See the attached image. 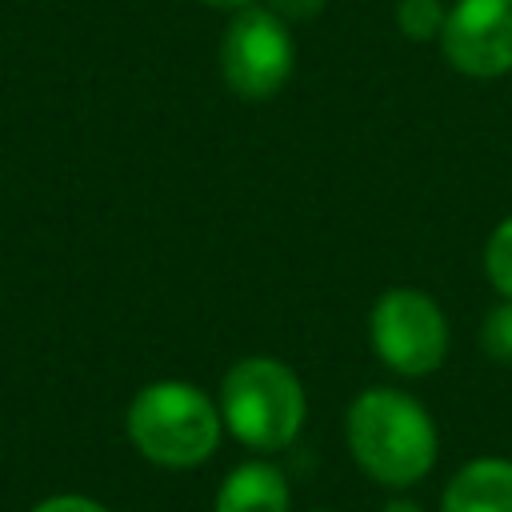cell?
I'll list each match as a JSON object with an SVG mask.
<instances>
[{
  "label": "cell",
  "instance_id": "6da1fadb",
  "mask_svg": "<svg viewBox=\"0 0 512 512\" xmlns=\"http://www.w3.org/2000/svg\"><path fill=\"white\" fill-rule=\"evenodd\" d=\"M348 448L372 480L404 488L432 468L436 428L412 396L396 388H368L348 408Z\"/></svg>",
  "mask_w": 512,
  "mask_h": 512
},
{
  "label": "cell",
  "instance_id": "7a4b0ae2",
  "mask_svg": "<svg viewBox=\"0 0 512 512\" xmlns=\"http://www.w3.org/2000/svg\"><path fill=\"white\" fill-rule=\"evenodd\" d=\"M128 436L152 464L192 468L216 452L220 412L200 388L180 380H160L132 400Z\"/></svg>",
  "mask_w": 512,
  "mask_h": 512
},
{
  "label": "cell",
  "instance_id": "3957f363",
  "mask_svg": "<svg viewBox=\"0 0 512 512\" xmlns=\"http://www.w3.org/2000/svg\"><path fill=\"white\" fill-rule=\"evenodd\" d=\"M224 424L248 448H284L304 424V392L288 364L268 356H248L228 368L220 384Z\"/></svg>",
  "mask_w": 512,
  "mask_h": 512
},
{
  "label": "cell",
  "instance_id": "277c9868",
  "mask_svg": "<svg viewBox=\"0 0 512 512\" xmlns=\"http://www.w3.org/2000/svg\"><path fill=\"white\" fill-rule=\"evenodd\" d=\"M292 72V36L272 8H240L220 44V76L240 100H268Z\"/></svg>",
  "mask_w": 512,
  "mask_h": 512
},
{
  "label": "cell",
  "instance_id": "5b68a950",
  "mask_svg": "<svg viewBox=\"0 0 512 512\" xmlns=\"http://www.w3.org/2000/svg\"><path fill=\"white\" fill-rule=\"evenodd\" d=\"M372 348L388 368L404 376H424L440 368L448 352L444 312L432 296L416 288H392L372 308Z\"/></svg>",
  "mask_w": 512,
  "mask_h": 512
},
{
  "label": "cell",
  "instance_id": "8992f818",
  "mask_svg": "<svg viewBox=\"0 0 512 512\" xmlns=\"http://www.w3.org/2000/svg\"><path fill=\"white\" fill-rule=\"evenodd\" d=\"M440 48L464 76L512 72V0H456L444 16Z\"/></svg>",
  "mask_w": 512,
  "mask_h": 512
},
{
  "label": "cell",
  "instance_id": "52a82bcc",
  "mask_svg": "<svg viewBox=\"0 0 512 512\" xmlns=\"http://www.w3.org/2000/svg\"><path fill=\"white\" fill-rule=\"evenodd\" d=\"M440 512H512V460H472L464 464Z\"/></svg>",
  "mask_w": 512,
  "mask_h": 512
},
{
  "label": "cell",
  "instance_id": "ba28073f",
  "mask_svg": "<svg viewBox=\"0 0 512 512\" xmlns=\"http://www.w3.org/2000/svg\"><path fill=\"white\" fill-rule=\"evenodd\" d=\"M216 512H288V480L272 464H240L216 492Z\"/></svg>",
  "mask_w": 512,
  "mask_h": 512
},
{
  "label": "cell",
  "instance_id": "9c48e42d",
  "mask_svg": "<svg viewBox=\"0 0 512 512\" xmlns=\"http://www.w3.org/2000/svg\"><path fill=\"white\" fill-rule=\"evenodd\" d=\"M444 16L448 12L440 8V0H400V8H396V24H400V32L408 40H432V36H440Z\"/></svg>",
  "mask_w": 512,
  "mask_h": 512
},
{
  "label": "cell",
  "instance_id": "30bf717a",
  "mask_svg": "<svg viewBox=\"0 0 512 512\" xmlns=\"http://www.w3.org/2000/svg\"><path fill=\"white\" fill-rule=\"evenodd\" d=\"M484 268H488V280L512 300V216L492 232L488 252H484Z\"/></svg>",
  "mask_w": 512,
  "mask_h": 512
},
{
  "label": "cell",
  "instance_id": "8fae6325",
  "mask_svg": "<svg viewBox=\"0 0 512 512\" xmlns=\"http://www.w3.org/2000/svg\"><path fill=\"white\" fill-rule=\"evenodd\" d=\"M480 340H484V348H488L492 360L512 364V304H500V308L488 312Z\"/></svg>",
  "mask_w": 512,
  "mask_h": 512
},
{
  "label": "cell",
  "instance_id": "7c38bea8",
  "mask_svg": "<svg viewBox=\"0 0 512 512\" xmlns=\"http://www.w3.org/2000/svg\"><path fill=\"white\" fill-rule=\"evenodd\" d=\"M32 512H104V508L96 500H88V496H52V500L36 504Z\"/></svg>",
  "mask_w": 512,
  "mask_h": 512
},
{
  "label": "cell",
  "instance_id": "4fadbf2b",
  "mask_svg": "<svg viewBox=\"0 0 512 512\" xmlns=\"http://www.w3.org/2000/svg\"><path fill=\"white\" fill-rule=\"evenodd\" d=\"M324 8V0H272V12L276 16H288V20H308Z\"/></svg>",
  "mask_w": 512,
  "mask_h": 512
},
{
  "label": "cell",
  "instance_id": "5bb4252c",
  "mask_svg": "<svg viewBox=\"0 0 512 512\" xmlns=\"http://www.w3.org/2000/svg\"><path fill=\"white\" fill-rule=\"evenodd\" d=\"M384 512H420V508L408 504V500H392V504H384Z\"/></svg>",
  "mask_w": 512,
  "mask_h": 512
},
{
  "label": "cell",
  "instance_id": "9a60e30c",
  "mask_svg": "<svg viewBox=\"0 0 512 512\" xmlns=\"http://www.w3.org/2000/svg\"><path fill=\"white\" fill-rule=\"evenodd\" d=\"M204 4H212V8H248L252 0H204Z\"/></svg>",
  "mask_w": 512,
  "mask_h": 512
}]
</instances>
